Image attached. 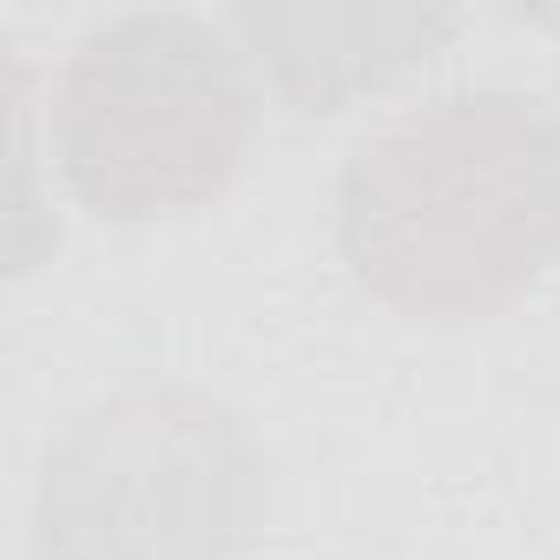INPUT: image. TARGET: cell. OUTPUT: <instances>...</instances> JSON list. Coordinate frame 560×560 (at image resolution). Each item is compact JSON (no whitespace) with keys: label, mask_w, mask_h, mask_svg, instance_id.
Returning <instances> with one entry per match:
<instances>
[{"label":"cell","mask_w":560,"mask_h":560,"mask_svg":"<svg viewBox=\"0 0 560 560\" xmlns=\"http://www.w3.org/2000/svg\"><path fill=\"white\" fill-rule=\"evenodd\" d=\"M350 277L409 324H481L560 264V106L435 93L363 132L337 172Z\"/></svg>","instance_id":"cell-1"},{"label":"cell","mask_w":560,"mask_h":560,"mask_svg":"<svg viewBox=\"0 0 560 560\" xmlns=\"http://www.w3.org/2000/svg\"><path fill=\"white\" fill-rule=\"evenodd\" d=\"M47 126L67 191L106 224H145L211 205L244 172L257 93L218 21L152 8L73 40Z\"/></svg>","instance_id":"cell-2"},{"label":"cell","mask_w":560,"mask_h":560,"mask_svg":"<svg viewBox=\"0 0 560 560\" xmlns=\"http://www.w3.org/2000/svg\"><path fill=\"white\" fill-rule=\"evenodd\" d=\"M257 534L264 448L211 389H113L40 455V560H250Z\"/></svg>","instance_id":"cell-3"},{"label":"cell","mask_w":560,"mask_h":560,"mask_svg":"<svg viewBox=\"0 0 560 560\" xmlns=\"http://www.w3.org/2000/svg\"><path fill=\"white\" fill-rule=\"evenodd\" d=\"M291 113H343L422 67L462 14L442 8H231L224 21Z\"/></svg>","instance_id":"cell-4"}]
</instances>
